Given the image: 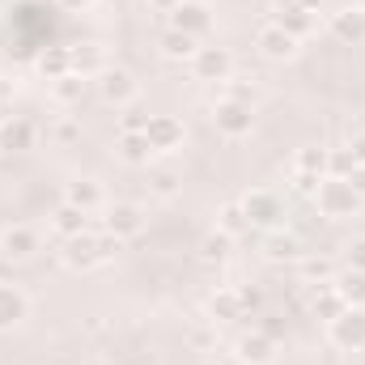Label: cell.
Wrapping results in <instances>:
<instances>
[{
  "label": "cell",
  "instance_id": "cell-1",
  "mask_svg": "<svg viewBox=\"0 0 365 365\" xmlns=\"http://www.w3.org/2000/svg\"><path fill=\"white\" fill-rule=\"evenodd\" d=\"M68 251H64V264L68 268H93V264H106L115 251H119V238L115 234H93V230H86V234H77V238H68L64 242Z\"/></svg>",
  "mask_w": 365,
  "mask_h": 365
},
{
  "label": "cell",
  "instance_id": "cell-2",
  "mask_svg": "<svg viewBox=\"0 0 365 365\" xmlns=\"http://www.w3.org/2000/svg\"><path fill=\"white\" fill-rule=\"evenodd\" d=\"M314 204H319L323 217L340 221V217H353V212L361 208V195H357V187L349 179H323L319 191H314Z\"/></svg>",
  "mask_w": 365,
  "mask_h": 365
},
{
  "label": "cell",
  "instance_id": "cell-3",
  "mask_svg": "<svg viewBox=\"0 0 365 365\" xmlns=\"http://www.w3.org/2000/svg\"><path fill=\"white\" fill-rule=\"evenodd\" d=\"M327 336H331V344H336V349L361 353V349H365V310H361V306H349L340 319H331Z\"/></svg>",
  "mask_w": 365,
  "mask_h": 365
},
{
  "label": "cell",
  "instance_id": "cell-4",
  "mask_svg": "<svg viewBox=\"0 0 365 365\" xmlns=\"http://www.w3.org/2000/svg\"><path fill=\"white\" fill-rule=\"evenodd\" d=\"M242 217H247V225H268L272 230L276 221H280V195H276L272 187L247 191L242 195Z\"/></svg>",
  "mask_w": 365,
  "mask_h": 365
},
{
  "label": "cell",
  "instance_id": "cell-5",
  "mask_svg": "<svg viewBox=\"0 0 365 365\" xmlns=\"http://www.w3.org/2000/svg\"><path fill=\"white\" fill-rule=\"evenodd\" d=\"M170 26L182 30V34H191V38H204V34L212 30V9H208L204 0H179Z\"/></svg>",
  "mask_w": 365,
  "mask_h": 365
},
{
  "label": "cell",
  "instance_id": "cell-6",
  "mask_svg": "<svg viewBox=\"0 0 365 365\" xmlns=\"http://www.w3.org/2000/svg\"><path fill=\"white\" fill-rule=\"evenodd\" d=\"M212 123H217V132H221V136L238 140V136H247V132H251V106H247V102H230V98H221V102H217V110H212Z\"/></svg>",
  "mask_w": 365,
  "mask_h": 365
},
{
  "label": "cell",
  "instance_id": "cell-7",
  "mask_svg": "<svg viewBox=\"0 0 365 365\" xmlns=\"http://www.w3.org/2000/svg\"><path fill=\"white\" fill-rule=\"evenodd\" d=\"M191 68H195V77H200V81H230L234 60H230V51H225V47H200V51L191 56Z\"/></svg>",
  "mask_w": 365,
  "mask_h": 365
},
{
  "label": "cell",
  "instance_id": "cell-8",
  "mask_svg": "<svg viewBox=\"0 0 365 365\" xmlns=\"http://www.w3.org/2000/svg\"><path fill=\"white\" fill-rule=\"evenodd\" d=\"M255 47H259L268 60H293V56H297V38H293L289 30H280L276 21H264V26L255 30Z\"/></svg>",
  "mask_w": 365,
  "mask_h": 365
},
{
  "label": "cell",
  "instance_id": "cell-9",
  "mask_svg": "<svg viewBox=\"0 0 365 365\" xmlns=\"http://www.w3.org/2000/svg\"><path fill=\"white\" fill-rule=\"evenodd\" d=\"M145 136H149V149H153V153H170V149L182 145V123L175 115H149Z\"/></svg>",
  "mask_w": 365,
  "mask_h": 365
},
{
  "label": "cell",
  "instance_id": "cell-10",
  "mask_svg": "<svg viewBox=\"0 0 365 365\" xmlns=\"http://www.w3.org/2000/svg\"><path fill=\"white\" fill-rule=\"evenodd\" d=\"M98 77H102V81H98V93H102L106 102H115V106H132V98H136V81H132V73H123V68H102Z\"/></svg>",
  "mask_w": 365,
  "mask_h": 365
},
{
  "label": "cell",
  "instance_id": "cell-11",
  "mask_svg": "<svg viewBox=\"0 0 365 365\" xmlns=\"http://www.w3.org/2000/svg\"><path fill=\"white\" fill-rule=\"evenodd\" d=\"M0 251H4V259H30L38 251V234L30 225H9L0 234Z\"/></svg>",
  "mask_w": 365,
  "mask_h": 365
},
{
  "label": "cell",
  "instance_id": "cell-12",
  "mask_svg": "<svg viewBox=\"0 0 365 365\" xmlns=\"http://www.w3.org/2000/svg\"><path fill=\"white\" fill-rule=\"evenodd\" d=\"M140 230H145V217H140L136 204H115V208L106 212V234H115L119 242L132 238V234H140Z\"/></svg>",
  "mask_w": 365,
  "mask_h": 365
},
{
  "label": "cell",
  "instance_id": "cell-13",
  "mask_svg": "<svg viewBox=\"0 0 365 365\" xmlns=\"http://www.w3.org/2000/svg\"><path fill=\"white\" fill-rule=\"evenodd\" d=\"M26 310H30V297H26L17 284H0V331L17 327V323L26 319Z\"/></svg>",
  "mask_w": 365,
  "mask_h": 365
},
{
  "label": "cell",
  "instance_id": "cell-14",
  "mask_svg": "<svg viewBox=\"0 0 365 365\" xmlns=\"http://www.w3.org/2000/svg\"><path fill=\"white\" fill-rule=\"evenodd\" d=\"M234 361L238 365H268L272 361V340L264 331H251L234 344Z\"/></svg>",
  "mask_w": 365,
  "mask_h": 365
},
{
  "label": "cell",
  "instance_id": "cell-15",
  "mask_svg": "<svg viewBox=\"0 0 365 365\" xmlns=\"http://www.w3.org/2000/svg\"><path fill=\"white\" fill-rule=\"evenodd\" d=\"M280 30H289L293 38H302V34H310L314 30V9H302V4H280L272 17Z\"/></svg>",
  "mask_w": 365,
  "mask_h": 365
},
{
  "label": "cell",
  "instance_id": "cell-16",
  "mask_svg": "<svg viewBox=\"0 0 365 365\" xmlns=\"http://www.w3.org/2000/svg\"><path fill=\"white\" fill-rule=\"evenodd\" d=\"M51 230L68 242V238H77V234L90 230V212H81V208H73V204H60L56 217H51Z\"/></svg>",
  "mask_w": 365,
  "mask_h": 365
},
{
  "label": "cell",
  "instance_id": "cell-17",
  "mask_svg": "<svg viewBox=\"0 0 365 365\" xmlns=\"http://www.w3.org/2000/svg\"><path fill=\"white\" fill-rule=\"evenodd\" d=\"M34 145V128L26 123V119H4L0 123V149H30Z\"/></svg>",
  "mask_w": 365,
  "mask_h": 365
},
{
  "label": "cell",
  "instance_id": "cell-18",
  "mask_svg": "<svg viewBox=\"0 0 365 365\" xmlns=\"http://www.w3.org/2000/svg\"><path fill=\"white\" fill-rule=\"evenodd\" d=\"M64 204H73V208H81V212H93L98 204H102V187L93 179H77L68 182V200Z\"/></svg>",
  "mask_w": 365,
  "mask_h": 365
},
{
  "label": "cell",
  "instance_id": "cell-19",
  "mask_svg": "<svg viewBox=\"0 0 365 365\" xmlns=\"http://www.w3.org/2000/svg\"><path fill=\"white\" fill-rule=\"evenodd\" d=\"M331 30H336L344 43L365 38V9H344V13H336V17H331Z\"/></svg>",
  "mask_w": 365,
  "mask_h": 365
},
{
  "label": "cell",
  "instance_id": "cell-20",
  "mask_svg": "<svg viewBox=\"0 0 365 365\" xmlns=\"http://www.w3.org/2000/svg\"><path fill=\"white\" fill-rule=\"evenodd\" d=\"M195 51H200V47H195V38H191V34H182V30H175V26L162 34V56H170V60H191Z\"/></svg>",
  "mask_w": 365,
  "mask_h": 365
},
{
  "label": "cell",
  "instance_id": "cell-21",
  "mask_svg": "<svg viewBox=\"0 0 365 365\" xmlns=\"http://www.w3.org/2000/svg\"><path fill=\"white\" fill-rule=\"evenodd\" d=\"M81 90H86V77H81V73H64V77L51 81V98H56L60 106H73V102L81 98Z\"/></svg>",
  "mask_w": 365,
  "mask_h": 365
},
{
  "label": "cell",
  "instance_id": "cell-22",
  "mask_svg": "<svg viewBox=\"0 0 365 365\" xmlns=\"http://www.w3.org/2000/svg\"><path fill=\"white\" fill-rule=\"evenodd\" d=\"M38 73L47 77V81H56V77H64V73H73V51H47V56H38Z\"/></svg>",
  "mask_w": 365,
  "mask_h": 365
},
{
  "label": "cell",
  "instance_id": "cell-23",
  "mask_svg": "<svg viewBox=\"0 0 365 365\" xmlns=\"http://www.w3.org/2000/svg\"><path fill=\"white\" fill-rule=\"evenodd\" d=\"M119 153H123V162H132V166H140V162H149V136L145 132H128L123 140H119Z\"/></svg>",
  "mask_w": 365,
  "mask_h": 365
},
{
  "label": "cell",
  "instance_id": "cell-24",
  "mask_svg": "<svg viewBox=\"0 0 365 365\" xmlns=\"http://www.w3.org/2000/svg\"><path fill=\"white\" fill-rule=\"evenodd\" d=\"M336 293L344 297V306H361L365 302V272H344L340 284H336Z\"/></svg>",
  "mask_w": 365,
  "mask_h": 365
},
{
  "label": "cell",
  "instance_id": "cell-25",
  "mask_svg": "<svg viewBox=\"0 0 365 365\" xmlns=\"http://www.w3.org/2000/svg\"><path fill=\"white\" fill-rule=\"evenodd\" d=\"M293 170H297V175H319V179H323L327 153H323V149H302V153L293 158Z\"/></svg>",
  "mask_w": 365,
  "mask_h": 365
},
{
  "label": "cell",
  "instance_id": "cell-26",
  "mask_svg": "<svg viewBox=\"0 0 365 365\" xmlns=\"http://www.w3.org/2000/svg\"><path fill=\"white\" fill-rule=\"evenodd\" d=\"M212 314H217V319H242L247 310H242V297H238V289H225V293H217V297H212Z\"/></svg>",
  "mask_w": 365,
  "mask_h": 365
},
{
  "label": "cell",
  "instance_id": "cell-27",
  "mask_svg": "<svg viewBox=\"0 0 365 365\" xmlns=\"http://www.w3.org/2000/svg\"><path fill=\"white\" fill-rule=\"evenodd\" d=\"M357 166H353V153L349 149H331L327 153V179H353Z\"/></svg>",
  "mask_w": 365,
  "mask_h": 365
},
{
  "label": "cell",
  "instance_id": "cell-28",
  "mask_svg": "<svg viewBox=\"0 0 365 365\" xmlns=\"http://www.w3.org/2000/svg\"><path fill=\"white\" fill-rule=\"evenodd\" d=\"M344 310H349V306H344V297L336 293V284H331V289H327V293H323V297L314 302V314H323L327 323H331V319H340Z\"/></svg>",
  "mask_w": 365,
  "mask_h": 365
},
{
  "label": "cell",
  "instance_id": "cell-29",
  "mask_svg": "<svg viewBox=\"0 0 365 365\" xmlns=\"http://www.w3.org/2000/svg\"><path fill=\"white\" fill-rule=\"evenodd\" d=\"M247 230V217H242V204H230V208H221V234H242Z\"/></svg>",
  "mask_w": 365,
  "mask_h": 365
},
{
  "label": "cell",
  "instance_id": "cell-30",
  "mask_svg": "<svg viewBox=\"0 0 365 365\" xmlns=\"http://www.w3.org/2000/svg\"><path fill=\"white\" fill-rule=\"evenodd\" d=\"M302 276H306V280H331V264H327V259H314V255H310V259L302 264Z\"/></svg>",
  "mask_w": 365,
  "mask_h": 365
},
{
  "label": "cell",
  "instance_id": "cell-31",
  "mask_svg": "<svg viewBox=\"0 0 365 365\" xmlns=\"http://www.w3.org/2000/svg\"><path fill=\"white\" fill-rule=\"evenodd\" d=\"M225 247H230V234H212L204 242V259H225Z\"/></svg>",
  "mask_w": 365,
  "mask_h": 365
},
{
  "label": "cell",
  "instance_id": "cell-32",
  "mask_svg": "<svg viewBox=\"0 0 365 365\" xmlns=\"http://www.w3.org/2000/svg\"><path fill=\"white\" fill-rule=\"evenodd\" d=\"M175 187H179V179L170 170H158L153 175V195H175Z\"/></svg>",
  "mask_w": 365,
  "mask_h": 365
},
{
  "label": "cell",
  "instance_id": "cell-33",
  "mask_svg": "<svg viewBox=\"0 0 365 365\" xmlns=\"http://www.w3.org/2000/svg\"><path fill=\"white\" fill-rule=\"evenodd\" d=\"M119 128H123V136H128V132H145V128H149V115H140V110H128Z\"/></svg>",
  "mask_w": 365,
  "mask_h": 365
},
{
  "label": "cell",
  "instance_id": "cell-34",
  "mask_svg": "<svg viewBox=\"0 0 365 365\" xmlns=\"http://www.w3.org/2000/svg\"><path fill=\"white\" fill-rule=\"evenodd\" d=\"M349 264H353V272H365V238H357L349 247Z\"/></svg>",
  "mask_w": 365,
  "mask_h": 365
},
{
  "label": "cell",
  "instance_id": "cell-35",
  "mask_svg": "<svg viewBox=\"0 0 365 365\" xmlns=\"http://www.w3.org/2000/svg\"><path fill=\"white\" fill-rule=\"evenodd\" d=\"M349 153H353V166H357V170H365V136H357V140L349 145Z\"/></svg>",
  "mask_w": 365,
  "mask_h": 365
},
{
  "label": "cell",
  "instance_id": "cell-36",
  "mask_svg": "<svg viewBox=\"0 0 365 365\" xmlns=\"http://www.w3.org/2000/svg\"><path fill=\"white\" fill-rule=\"evenodd\" d=\"M73 136H77V123L73 119H60L56 123V140H73Z\"/></svg>",
  "mask_w": 365,
  "mask_h": 365
},
{
  "label": "cell",
  "instance_id": "cell-37",
  "mask_svg": "<svg viewBox=\"0 0 365 365\" xmlns=\"http://www.w3.org/2000/svg\"><path fill=\"white\" fill-rule=\"evenodd\" d=\"M149 4H153V9H162V13H175V4H179V0H149Z\"/></svg>",
  "mask_w": 365,
  "mask_h": 365
},
{
  "label": "cell",
  "instance_id": "cell-38",
  "mask_svg": "<svg viewBox=\"0 0 365 365\" xmlns=\"http://www.w3.org/2000/svg\"><path fill=\"white\" fill-rule=\"evenodd\" d=\"M64 9H73V13H81V9H90V0H60Z\"/></svg>",
  "mask_w": 365,
  "mask_h": 365
},
{
  "label": "cell",
  "instance_id": "cell-39",
  "mask_svg": "<svg viewBox=\"0 0 365 365\" xmlns=\"http://www.w3.org/2000/svg\"><path fill=\"white\" fill-rule=\"evenodd\" d=\"M357 9H365V0H361V4H357Z\"/></svg>",
  "mask_w": 365,
  "mask_h": 365
}]
</instances>
